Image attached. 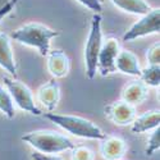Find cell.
<instances>
[{
    "label": "cell",
    "instance_id": "6da1fadb",
    "mask_svg": "<svg viewBox=\"0 0 160 160\" xmlns=\"http://www.w3.org/2000/svg\"><path fill=\"white\" fill-rule=\"evenodd\" d=\"M59 36V31H55L45 24L37 22H28L19 28L12 31L9 35L10 40H14L18 44L33 48L41 57H46L51 48V40Z\"/></svg>",
    "mask_w": 160,
    "mask_h": 160
},
{
    "label": "cell",
    "instance_id": "7a4b0ae2",
    "mask_svg": "<svg viewBox=\"0 0 160 160\" xmlns=\"http://www.w3.org/2000/svg\"><path fill=\"white\" fill-rule=\"evenodd\" d=\"M44 117L76 137L88 140H102L105 137L102 129L86 118L72 114H58L54 112H48Z\"/></svg>",
    "mask_w": 160,
    "mask_h": 160
},
{
    "label": "cell",
    "instance_id": "3957f363",
    "mask_svg": "<svg viewBox=\"0 0 160 160\" xmlns=\"http://www.w3.org/2000/svg\"><path fill=\"white\" fill-rule=\"evenodd\" d=\"M21 140L30 145L31 148H33L36 151L49 155H55L67 150H72L76 146L73 141L69 140L67 136L60 135V133L54 131H46V129L28 132L23 135Z\"/></svg>",
    "mask_w": 160,
    "mask_h": 160
},
{
    "label": "cell",
    "instance_id": "277c9868",
    "mask_svg": "<svg viewBox=\"0 0 160 160\" xmlns=\"http://www.w3.org/2000/svg\"><path fill=\"white\" fill-rule=\"evenodd\" d=\"M101 14L95 13L92 16L87 41L85 45V67L86 76L88 79H94L98 73V58L102 44V28H101Z\"/></svg>",
    "mask_w": 160,
    "mask_h": 160
},
{
    "label": "cell",
    "instance_id": "5b68a950",
    "mask_svg": "<svg viewBox=\"0 0 160 160\" xmlns=\"http://www.w3.org/2000/svg\"><path fill=\"white\" fill-rule=\"evenodd\" d=\"M4 86L9 91V94L18 108L23 112H27L32 115H41V110L35 102V98L32 95V91L28 88L27 85L22 83L17 78L5 76L3 78Z\"/></svg>",
    "mask_w": 160,
    "mask_h": 160
},
{
    "label": "cell",
    "instance_id": "8992f818",
    "mask_svg": "<svg viewBox=\"0 0 160 160\" xmlns=\"http://www.w3.org/2000/svg\"><path fill=\"white\" fill-rule=\"evenodd\" d=\"M160 31V9L154 8L149 13L141 16V18L133 23L123 35V41H135L137 38L159 33Z\"/></svg>",
    "mask_w": 160,
    "mask_h": 160
},
{
    "label": "cell",
    "instance_id": "52a82bcc",
    "mask_svg": "<svg viewBox=\"0 0 160 160\" xmlns=\"http://www.w3.org/2000/svg\"><path fill=\"white\" fill-rule=\"evenodd\" d=\"M119 50H121V45L115 37H108L102 40L98 58V72H100L102 77L109 76L117 71L115 59L118 57Z\"/></svg>",
    "mask_w": 160,
    "mask_h": 160
},
{
    "label": "cell",
    "instance_id": "ba28073f",
    "mask_svg": "<svg viewBox=\"0 0 160 160\" xmlns=\"http://www.w3.org/2000/svg\"><path fill=\"white\" fill-rule=\"evenodd\" d=\"M105 114L117 126L132 124L136 115V106L123 100L114 101L105 108Z\"/></svg>",
    "mask_w": 160,
    "mask_h": 160
},
{
    "label": "cell",
    "instance_id": "9c48e42d",
    "mask_svg": "<svg viewBox=\"0 0 160 160\" xmlns=\"http://www.w3.org/2000/svg\"><path fill=\"white\" fill-rule=\"evenodd\" d=\"M127 151V143L117 136H106L100 142V154L105 160H121Z\"/></svg>",
    "mask_w": 160,
    "mask_h": 160
},
{
    "label": "cell",
    "instance_id": "30bf717a",
    "mask_svg": "<svg viewBox=\"0 0 160 160\" xmlns=\"http://www.w3.org/2000/svg\"><path fill=\"white\" fill-rule=\"evenodd\" d=\"M48 71L54 78H63L69 73V58L62 50H50L46 55Z\"/></svg>",
    "mask_w": 160,
    "mask_h": 160
},
{
    "label": "cell",
    "instance_id": "8fae6325",
    "mask_svg": "<svg viewBox=\"0 0 160 160\" xmlns=\"http://www.w3.org/2000/svg\"><path fill=\"white\" fill-rule=\"evenodd\" d=\"M37 101L44 105L49 112H52L60 99V87L55 79H50L37 90Z\"/></svg>",
    "mask_w": 160,
    "mask_h": 160
},
{
    "label": "cell",
    "instance_id": "7c38bea8",
    "mask_svg": "<svg viewBox=\"0 0 160 160\" xmlns=\"http://www.w3.org/2000/svg\"><path fill=\"white\" fill-rule=\"evenodd\" d=\"M0 68L8 72L13 78H17V65L14 60L9 35L0 32Z\"/></svg>",
    "mask_w": 160,
    "mask_h": 160
},
{
    "label": "cell",
    "instance_id": "4fadbf2b",
    "mask_svg": "<svg viewBox=\"0 0 160 160\" xmlns=\"http://www.w3.org/2000/svg\"><path fill=\"white\" fill-rule=\"evenodd\" d=\"M115 69L121 73L133 77H140L141 74V65L138 63V59L129 50H119L115 59Z\"/></svg>",
    "mask_w": 160,
    "mask_h": 160
},
{
    "label": "cell",
    "instance_id": "5bb4252c",
    "mask_svg": "<svg viewBox=\"0 0 160 160\" xmlns=\"http://www.w3.org/2000/svg\"><path fill=\"white\" fill-rule=\"evenodd\" d=\"M160 123V112L159 110H149L140 117H136L132 122L131 131L133 133H143L148 131H152L159 127Z\"/></svg>",
    "mask_w": 160,
    "mask_h": 160
},
{
    "label": "cell",
    "instance_id": "9a60e30c",
    "mask_svg": "<svg viewBox=\"0 0 160 160\" xmlns=\"http://www.w3.org/2000/svg\"><path fill=\"white\" fill-rule=\"evenodd\" d=\"M146 98H148V86L142 81L131 82L122 91V100L132 105L143 102Z\"/></svg>",
    "mask_w": 160,
    "mask_h": 160
},
{
    "label": "cell",
    "instance_id": "2e32d148",
    "mask_svg": "<svg viewBox=\"0 0 160 160\" xmlns=\"http://www.w3.org/2000/svg\"><path fill=\"white\" fill-rule=\"evenodd\" d=\"M110 2L122 12L135 16H143L152 9L146 0H110Z\"/></svg>",
    "mask_w": 160,
    "mask_h": 160
},
{
    "label": "cell",
    "instance_id": "e0dca14e",
    "mask_svg": "<svg viewBox=\"0 0 160 160\" xmlns=\"http://www.w3.org/2000/svg\"><path fill=\"white\" fill-rule=\"evenodd\" d=\"M141 81L150 87H159L160 85V67L159 64H149V67L141 69Z\"/></svg>",
    "mask_w": 160,
    "mask_h": 160
},
{
    "label": "cell",
    "instance_id": "ac0fdd59",
    "mask_svg": "<svg viewBox=\"0 0 160 160\" xmlns=\"http://www.w3.org/2000/svg\"><path fill=\"white\" fill-rule=\"evenodd\" d=\"M0 113H3L7 118H14V102L9 94V91L0 83Z\"/></svg>",
    "mask_w": 160,
    "mask_h": 160
},
{
    "label": "cell",
    "instance_id": "d6986e66",
    "mask_svg": "<svg viewBox=\"0 0 160 160\" xmlns=\"http://www.w3.org/2000/svg\"><path fill=\"white\" fill-rule=\"evenodd\" d=\"M160 149V128L156 127L152 129L151 135L149 137V142H148V148H146L145 152L146 155L151 156L155 151H158Z\"/></svg>",
    "mask_w": 160,
    "mask_h": 160
},
{
    "label": "cell",
    "instance_id": "ffe728a7",
    "mask_svg": "<svg viewBox=\"0 0 160 160\" xmlns=\"http://www.w3.org/2000/svg\"><path fill=\"white\" fill-rule=\"evenodd\" d=\"M72 160H94V152L86 146H74L72 149Z\"/></svg>",
    "mask_w": 160,
    "mask_h": 160
},
{
    "label": "cell",
    "instance_id": "44dd1931",
    "mask_svg": "<svg viewBox=\"0 0 160 160\" xmlns=\"http://www.w3.org/2000/svg\"><path fill=\"white\" fill-rule=\"evenodd\" d=\"M149 64H155L158 65L160 63V45L159 42H155L154 45H151L148 50V54H146Z\"/></svg>",
    "mask_w": 160,
    "mask_h": 160
},
{
    "label": "cell",
    "instance_id": "7402d4cb",
    "mask_svg": "<svg viewBox=\"0 0 160 160\" xmlns=\"http://www.w3.org/2000/svg\"><path fill=\"white\" fill-rule=\"evenodd\" d=\"M77 2L94 13H99L100 14L101 10H102V4H101L100 0H77Z\"/></svg>",
    "mask_w": 160,
    "mask_h": 160
},
{
    "label": "cell",
    "instance_id": "603a6c76",
    "mask_svg": "<svg viewBox=\"0 0 160 160\" xmlns=\"http://www.w3.org/2000/svg\"><path fill=\"white\" fill-rule=\"evenodd\" d=\"M19 0H8V2L0 8V23H2V21L8 16L10 14V13L13 12V9L16 8V5L18 4Z\"/></svg>",
    "mask_w": 160,
    "mask_h": 160
},
{
    "label": "cell",
    "instance_id": "cb8c5ba5",
    "mask_svg": "<svg viewBox=\"0 0 160 160\" xmlns=\"http://www.w3.org/2000/svg\"><path fill=\"white\" fill-rule=\"evenodd\" d=\"M31 158H32V160H63L57 154L55 155H49V154H42V152H38V151L32 152Z\"/></svg>",
    "mask_w": 160,
    "mask_h": 160
},
{
    "label": "cell",
    "instance_id": "d4e9b609",
    "mask_svg": "<svg viewBox=\"0 0 160 160\" xmlns=\"http://www.w3.org/2000/svg\"><path fill=\"white\" fill-rule=\"evenodd\" d=\"M121 160H122V159H121Z\"/></svg>",
    "mask_w": 160,
    "mask_h": 160
}]
</instances>
